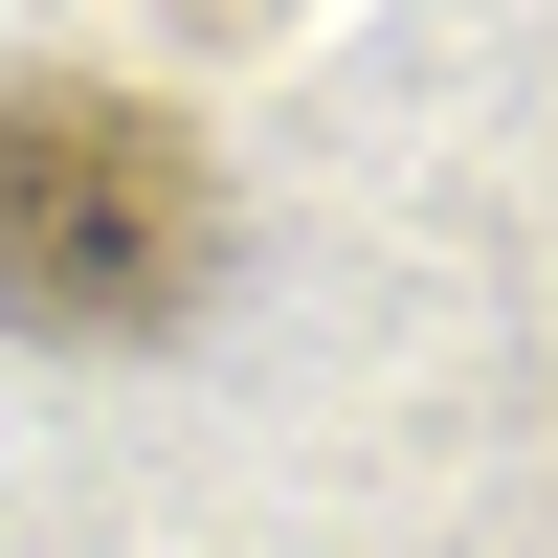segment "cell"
I'll return each instance as SVG.
<instances>
[{
	"label": "cell",
	"instance_id": "obj_1",
	"mask_svg": "<svg viewBox=\"0 0 558 558\" xmlns=\"http://www.w3.org/2000/svg\"><path fill=\"white\" fill-rule=\"evenodd\" d=\"M202 268H223V202L179 112H112V89L0 112V313L23 336H157L202 313Z\"/></svg>",
	"mask_w": 558,
	"mask_h": 558
}]
</instances>
